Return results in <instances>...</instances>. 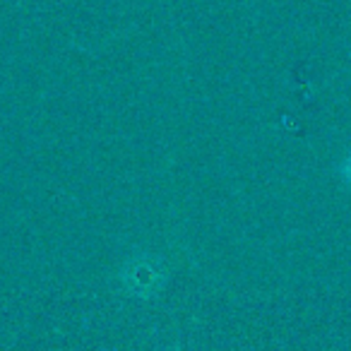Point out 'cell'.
I'll list each match as a JSON object with an SVG mask.
<instances>
[{
    "label": "cell",
    "mask_w": 351,
    "mask_h": 351,
    "mask_svg": "<svg viewBox=\"0 0 351 351\" xmlns=\"http://www.w3.org/2000/svg\"><path fill=\"white\" fill-rule=\"evenodd\" d=\"M123 277L130 293H142V296H152L164 284V272L152 260H135L128 265V272H123Z\"/></svg>",
    "instance_id": "6da1fadb"
},
{
    "label": "cell",
    "mask_w": 351,
    "mask_h": 351,
    "mask_svg": "<svg viewBox=\"0 0 351 351\" xmlns=\"http://www.w3.org/2000/svg\"><path fill=\"white\" fill-rule=\"evenodd\" d=\"M339 178H341V183H344V186L351 191V152L344 156V159H341V164H339Z\"/></svg>",
    "instance_id": "7a4b0ae2"
}]
</instances>
